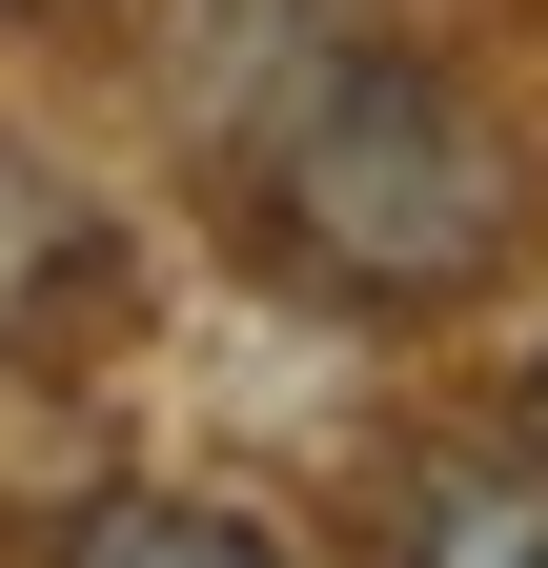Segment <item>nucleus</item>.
Here are the masks:
<instances>
[{
	"label": "nucleus",
	"instance_id": "1",
	"mask_svg": "<svg viewBox=\"0 0 548 568\" xmlns=\"http://www.w3.org/2000/svg\"><path fill=\"white\" fill-rule=\"evenodd\" d=\"M244 224L305 305H447L508 244V163L427 61L325 41V61H285V122L244 142Z\"/></svg>",
	"mask_w": 548,
	"mask_h": 568
},
{
	"label": "nucleus",
	"instance_id": "2",
	"mask_svg": "<svg viewBox=\"0 0 548 568\" xmlns=\"http://www.w3.org/2000/svg\"><path fill=\"white\" fill-rule=\"evenodd\" d=\"M102 264H122V244H102V203L61 183L21 122H0V366H21L41 325H82V305H102Z\"/></svg>",
	"mask_w": 548,
	"mask_h": 568
},
{
	"label": "nucleus",
	"instance_id": "3",
	"mask_svg": "<svg viewBox=\"0 0 548 568\" xmlns=\"http://www.w3.org/2000/svg\"><path fill=\"white\" fill-rule=\"evenodd\" d=\"M61 568H305V548L264 528L244 487H102V508L61 528Z\"/></svg>",
	"mask_w": 548,
	"mask_h": 568
},
{
	"label": "nucleus",
	"instance_id": "4",
	"mask_svg": "<svg viewBox=\"0 0 548 568\" xmlns=\"http://www.w3.org/2000/svg\"><path fill=\"white\" fill-rule=\"evenodd\" d=\"M406 568H548V467L528 447H447L427 508H406Z\"/></svg>",
	"mask_w": 548,
	"mask_h": 568
},
{
	"label": "nucleus",
	"instance_id": "5",
	"mask_svg": "<svg viewBox=\"0 0 548 568\" xmlns=\"http://www.w3.org/2000/svg\"><path fill=\"white\" fill-rule=\"evenodd\" d=\"M528 467H548V366H528Z\"/></svg>",
	"mask_w": 548,
	"mask_h": 568
}]
</instances>
